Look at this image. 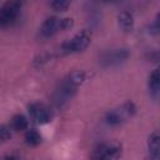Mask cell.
<instances>
[{
    "mask_svg": "<svg viewBox=\"0 0 160 160\" xmlns=\"http://www.w3.org/2000/svg\"><path fill=\"white\" fill-rule=\"evenodd\" d=\"M41 140H42V138H41L40 132L36 131L35 129H30L25 132V141L31 146H38L41 142Z\"/></svg>",
    "mask_w": 160,
    "mask_h": 160,
    "instance_id": "obj_12",
    "label": "cell"
},
{
    "mask_svg": "<svg viewBox=\"0 0 160 160\" xmlns=\"http://www.w3.org/2000/svg\"><path fill=\"white\" fill-rule=\"evenodd\" d=\"M72 26H74V19H71V18H64V19H61V29L62 30L71 29Z\"/></svg>",
    "mask_w": 160,
    "mask_h": 160,
    "instance_id": "obj_16",
    "label": "cell"
},
{
    "mask_svg": "<svg viewBox=\"0 0 160 160\" xmlns=\"http://www.w3.org/2000/svg\"><path fill=\"white\" fill-rule=\"evenodd\" d=\"M11 129L12 128H10L8 125H1V128H0V139H1L2 142L8 141L11 138Z\"/></svg>",
    "mask_w": 160,
    "mask_h": 160,
    "instance_id": "obj_14",
    "label": "cell"
},
{
    "mask_svg": "<svg viewBox=\"0 0 160 160\" xmlns=\"http://www.w3.org/2000/svg\"><path fill=\"white\" fill-rule=\"evenodd\" d=\"M26 0H8L0 10V25L2 28L11 25L19 16L20 10Z\"/></svg>",
    "mask_w": 160,
    "mask_h": 160,
    "instance_id": "obj_3",
    "label": "cell"
},
{
    "mask_svg": "<svg viewBox=\"0 0 160 160\" xmlns=\"http://www.w3.org/2000/svg\"><path fill=\"white\" fill-rule=\"evenodd\" d=\"M60 30H62L61 29V19L58 16H50L42 22V25L40 28V34L44 38H50Z\"/></svg>",
    "mask_w": 160,
    "mask_h": 160,
    "instance_id": "obj_7",
    "label": "cell"
},
{
    "mask_svg": "<svg viewBox=\"0 0 160 160\" xmlns=\"http://www.w3.org/2000/svg\"><path fill=\"white\" fill-rule=\"evenodd\" d=\"M118 24L122 31H131L134 29V16L129 11H122L118 15Z\"/></svg>",
    "mask_w": 160,
    "mask_h": 160,
    "instance_id": "obj_9",
    "label": "cell"
},
{
    "mask_svg": "<svg viewBox=\"0 0 160 160\" xmlns=\"http://www.w3.org/2000/svg\"><path fill=\"white\" fill-rule=\"evenodd\" d=\"M106 1H110V0H106Z\"/></svg>",
    "mask_w": 160,
    "mask_h": 160,
    "instance_id": "obj_17",
    "label": "cell"
},
{
    "mask_svg": "<svg viewBox=\"0 0 160 160\" xmlns=\"http://www.w3.org/2000/svg\"><path fill=\"white\" fill-rule=\"evenodd\" d=\"M149 32L152 35H158L160 34V12L156 15L155 20L152 21V24L149 26Z\"/></svg>",
    "mask_w": 160,
    "mask_h": 160,
    "instance_id": "obj_15",
    "label": "cell"
},
{
    "mask_svg": "<svg viewBox=\"0 0 160 160\" xmlns=\"http://www.w3.org/2000/svg\"><path fill=\"white\" fill-rule=\"evenodd\" d=\"M28 111L31 116V119L39 124V125H45V124H49L52 119V112L51 110L41 104V102H32L28 106Z\"/></svg>",
    "mask_w": 160,
    "mask_h": 160,
    "instance_id": "obj_4",
    "label": "cell"
},
{
    "mask_svg": "<svg viewBox=\"0 0 160 160\" xmlns=\"http://www.w3.org/2000/svg\"><path fill=\"white\" fill-rule=\"evenodd\" d=\"M148 149H149V156L151 159H159L160 158V130L154 131L149 136Z\"/></svg>",
    "mask_w": 160,
    "mask_h": 160,
    "instance_id": "obj_8",
    "label": "cell"
},
{
    "mask_svg": "<svg viewBox=\"0 0 160 160\" xmlns=\"http://www.w3.org/2000/svg\"><path fill=\"white\" fill-rule=\"evenodd\" d=\"M135 112H136L135 104L132 101H126L121 106L110 110L105 116V121L109 125H119L124 122L128 118H131Z\"/></svg>",
    "mask_w": 160,
    "mask_h": 160,
    "instance_id": "obj_2",
    "label": "cell"
},
{
    "mask_svg": "<svg viewBox=\"0 0 160 160\" xmlns=\"http://www.w3.org/2000/svg\"><path fill=\"white\" fill-rule=\"evenodd\" d=\"M148 84H149V89L152 92L160 91V69H155L154 71H151Z\"/></svg>",
    "mask_w": 160,
    "mask_h": 160,
    "instance_id": "obj_11",
    "label": "cell"
},
{
    "mask_svg": "<svg viewBox=\"0 0 160 160\" xmlns=\"http://www.w3.org/2000/svg\"><path fill=\"white\" fill-rule=\"evenodd\" d=\"M121 155V145L118 142H104L94 149V159H116Z\"/></svg>",
    "mask_w": 160,
    "mask_h": 160,
    "instance_id": "obj_5",
    "label": "cell"
},
{
    "mask_svg": "<svg viewBox=\"0 0 160 160\" xmlns=\"http://www.w3.org/2000/svg\"><path fill=\"white\" fill-rule=\"evenodd\" d=\"M70 6V0H51V8L55 11H66Z\"/></svg>",
    "mask_w": 160,
    "mask_h": 160,
    "instance_id": "obj_13",
    "label": "cell"
},
{
    "mask_svg": "<svg viewBox=\"0 0 160 160\" xmlns=\"http://www.w3.org/2000/svg\"><path fill=\"white\" fill-rule=\"evenodd\" d=\"M90 41H91V32L84 29L80 32L75 34L71 39L62 42L60 48V52L62 55H68V54H75V52L84 51L89 46Z\"/></svg>",
    "mask_w": 160,
    "mask_h": 160,
    "instance_id": "obj_1",
    "label": "cell"
},
{
    "mask_svg": "<svg viewBox=\"0 0 160 160\" xmlns=\"http://www.w3.org/2000/svg\"><path fill=\"white\" fill-rule=\"evenodd\" d=\"M130 56V52L128 49H114L108 52H105L101 56V64L104 66H115L128 60Z\"/></svg>",
    "mask_w": 160,
    "mask_h": 160,
    "instance_id": "obj_6",
    "label": "cell"
},
{
    "mask_svg": "<svg viewBox=\"0 0 160 160\" xmlns=\"http://www.w3.org/2000/svg\"><path fill=\"white\" fill-rule=\"evenodd\" d=\"M28 125H29V120L24 115H21V114H18V115H15L11 119V128L15 131L26 130L28 129Z\"/></svg>",
    "mask_w": 160,
    "mask_h": 160,
    "instance_id": "obj_10",
    "label": "cell"
}]
</instances>
